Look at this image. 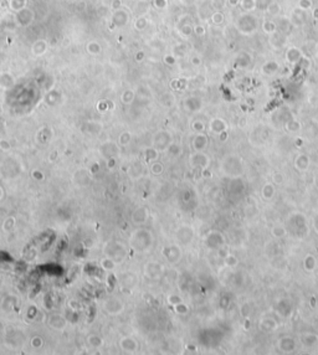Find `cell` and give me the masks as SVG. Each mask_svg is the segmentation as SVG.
<instances>
[{"instance_id": "2", "label": "cell", "mask_w": 318, "mask_h": 355, "mask_svg": "<svg viewBox=\"0 0 318 355\" xmlns=\"http://www.w3.org/2000/svg\"><path fill=\"white\" fill-rule=\"evenodd\" d=\"M310 165V159L306 156V155H299L297 159H296V166L301 170H304L307 169V166Z\"/></svg>"}, {"instance_id": "18", "label": "cell", "mask_w": 318, "mask_h": 355, "mask_svg": "<svg viewBox=\"0 0 318 355\" xmlns=\"http://www.w3.org/2000/svg\"><path fill=\"white\" fill-rule=\"evenodd\" d=\"M312 14H313V18H314V19H318V8L313 9V12H312Z\"/></svg>"}, {"instance_id": "16", "label": "cell", "mask_w": 318, "mask_h": 355, "mask_svg": "<svg viewBox=\"0 0 318 355\" xmlns=\"http://www.w3.org/2000/svg\"><path fill=\"white\" fill-rule=\"evenodd\" d=\"M273 181H275L276 184H281V183L283 181V176H282L281 174H275V175H273Z\"/></svg>"}, {"instance_id": "17", "label": "cell", "mask_w": 318, "mask_h": 355, "mask_svg": "<svg viewBox=\"0 0 318 355\" xmlns=\"http://www.w3.org/2000/svg\"><path fill=\"white\" fill-rule=\"evenodd\" d=\"M238 3H240V0H229V4L230 5H238Z\"/></svg>"}, {"instance_id": "13", "label": "cell", "mask_w": 318, "mask_h": 355, "mask_svg": "<svg viewBox=\"0 0 318 355\" xmlns=\"http://www.w3.org/2000/svg\"><path fill=\"white\" fill-rule=\"evenodd\" d=\"M287 129L289 132H296V130L299 129V123L298 122H289V123H287Z\"/></svg>"}, {"instance_id": "11", "label": "cell", "mask_w": 318, "mask_h": 355, "mask_svg": "<svg viewBox=\"0 0 318 355\" xmlns=\"http://www.w3.org/2000/svg\"><path fill=\"white\" fill-rule=\"evenodd\" d=\"M273 2V0H255L256 3V8L259 9H262V10H266L267 6Z\"/></svg>"}, {"instance_id": "14", "label": "cell", "mask_w": 318, "mask_h": 355, "mask_svg": "<svg viewBox=\"0 0 318 355\" xmlns=\"http://www.w3.org/2000/svg\"><path fill=\"white\" fill-rule=\"evenodd\" d=\"M272 232H273V235H275V236H283V235L286 233V232H285V230H283L282 227H275Z\"/></svg>"}, {"instance_id": "8", "label": "cell", "mask_w": 318, "mask_h": 355, "mask_svg": "<svg viewBox=\"0 0 318 355\" xmlns=\"http://www.w3.org/2000/svg\"><path fill=\"white\" fill-rule=\"evenodd\" d=\"M314 266H316V261H314L313 256L308 255L306 258H304V267H306V270H308V271H312L314 268Z\"/></svg>"}, {"instance_id": "3", "label": "cell", "mask_w": 318, "mask_h": 355, "mask_svg": "<svg viewBox=\"0 0 318 355\" xmlns=\"http://www.w3.org/2000/svg\"><path fill=\"white\" fill-rule=\"evenodd\" d=\"M262 29H263V31L266 32V34H273L277 30V25L273 21L269 20V21H265L262 24Z\"/></svg>"}, {"instance_id": "6", "label": "cell", "mask_w": 318, "mask_h": 355, "mask_svg": "<svg viewBox=\"0 0 318 355\" xmlns=\"http://www.w3.org/2000/svg\"><path fill=\"white\" fill-rule=\"evenodd\" d=\"M213 123H214V124H211V128H213V130H214V132H216V133H221V132H224L225 128H226V126H225L224 121H221V119H215Z\"/></svg>"}, {"instance_id": "4", "label": "cell", "mask_w": 318, "mask_h": 355, "mask_svg": "<svg viewBox=\"0 0 318 355\" xmlns=\"http://www.w3.org/2000/svg\"><path fill=\"white\" fill-rule=\"evenodd\" d=\"M280 10H281V6H280V4H277L276 2H272V3L267 6V9H266V11L269 12V14H270L271 16H276V15H278Z\"/></svg>"}, {"instance_id": "15", "label": "cell", "mask_w": 318, "mask_h": 355, "mask_svg": "<svg viewBox=\"0 0 318 355\" xmlns=\"http://www.w3.org/2000/svg\"><path fill=\"white\" fill-rule=\"evenodd\" d=\"M226 263L228 265H231V266H235L237 263V260L234 256H229V257H226Z\"/></svg>"}, {"instance_id": "19", "label": "cell", "mask_w": 318, "mask_h": 355, "mask_svg": "<svg viewBox=\"0 0 318 355\" xmlns=\"http://www.w3.org/2000/svg\"><path fill=\"white\" fill-rule=\"evenodd\" d=\"M196 32H198V34H200V35L204 34V30L201 29V26H198V28H196Z\"/></svg>"}, {"instance_id": "20", "label": "cell", "mask_w": 318, "mask_h": 355, "mask_svg": "<svg viewBox=\"0 0 318 355\" xmlns=\"http://www.w3.org/2000/svg\"><path fill=\"white\" fill-rule=\"evenodd\" d=\"M296 144H297V146H298V144H299V146H301V144H302V140H301V139H299V140L297 139V140H296Z\"/></svg>"}, {"instance_id": "1", "label": "cell", "mask_w": 318, "mask_h": 355, "mask_svg": "<svg viewBox=\"0 0 318 355\" xmlns=\"http://www.w3.org/2000/svg\"><path fill=\"white\" fill-rule=\"evenodd\" d=\"M286 59L289 63H297L302 60V54L301 51L296 47H289L286 52Z\"/></svg>"}, {"instance_id": "5", "label": "cell", "mask_w": 318, "mask_h": 355, "mask_svg": "<svg viewBox=\"0 0 318 355\" xmlns=\"http://www.w3.org/2000/svg\"><path fill=\"white\" fill-rule=\"evenodd\" d=\"M240 5L245 11H251L256 8L255 0H240Z\"/></svg>"}, {"instance_id": "10", "label": "cell", "mask_w": 318, "mask_h": 355, "mask_svg": "<svg viewBox=\"0 0 318 355\" xmlns=\"http://www.w3.org/2000/svg\"><path fill=\"white\" fill-rule=\"evenodd\" d=\"M312 6H313L312 0H299L298 2V8L301 10H310L312 9Z\"/></svg>"}, {"instance_id": "7", "label": "cell", "mask_w": 318, "mask_h": 355, "mask_svg": "<svg viewBox=\"0 0 318 355\" xmlns=\"http://www.w3.org/2000/svg\"><path fill=\"white\" fill-rule=\"evenodd\" d=\"M277 69H278V65H277L276 62L271 61V62L266 63V65L263 66V72H265V73H273V72L277 71Z\"/></svg>"}, {"instance_id": "9", "label": "cell", "mask_w": 318, "mask_h": 355, "mask_svg": "<svg viewBox=\"0 0 318 355\" xmlns=\"http://www.w3.org/2000/svg\"><path fill=\"white\" fill-rule=\"evenodd\" d=\"M273 193H275V189H273V186L271 185V184H267V185H265V188H263V196L266 199H271L272 196H273Z\"/></svg>"}, {"instance_id": "12", "label": "cell", "mask_w": 318, "mask_h": 355, "mask_svg": "<svg viewBox=\"0 0 318 355\" xmlns=\"http://www.w3.org/2000/svg\"><path fill=\"white\" fill-rule=\"evenodd\" d=\"M211 19H213V22L214 24L219 25V24H221L224 21V14H222V12H215Z\"/></svg>"}]
</instances>
